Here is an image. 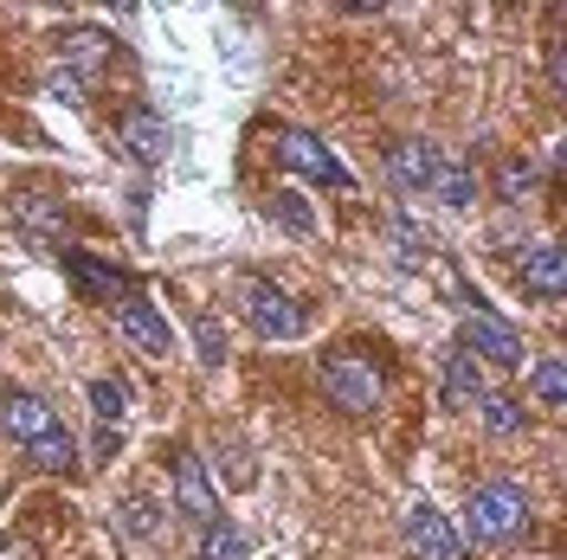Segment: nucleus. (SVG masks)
<instances>
[{
  "label": "nucleus",
  "instance_id": "1",
  "mask_svg": "<svg viewBox=\"0 0 567 560\" xmlns=\"http://www.w3.org/2000/svg\"><path fill=\"white\" fill-rule=\"evenodd\" d=\"M471 535L491 541V548H516L529 535V502H523V490L509 477H491L484 490L471 496Z\"/></svg>",
  "mask_w": 567,
  "mask_h": 560
},
{
  "label": "nucleus",
  "instance_id": "2",
  "mask_svg": "<svg viewBox=\"0 0 567 560\" xmlns=\"http://www.w3.org/2000/svg\"><path fill=\"white\" fill-rule=\"evenodd\" d=\"M322 393L342 406V413H354V419H368V413H381V367L374 361H361V354H329L322 361Z\"/></svg>",
  "mask_w": 567,
  "mask_h": 560
},
{
  "label": "nucleus",
  "instance_id": "3",
  "mask_svg": "<svg viewBox=\"0 0 567 560\" xmlns=\"http://www.w3.org/2000/svg\"><path fill=\"white\" fill-rule=\"evenodd\" d=\"M278 168L284 175H297V180H310V187H336V194H349L354 175L322 148L310 129H278Z\"/></svg>",
  "mask_w": 567,
  "mask_h": 560
},
{
  "label": "nucleus",
  "instance_id": "4",
  "mask_svg": "<svg viewBox=\"0 0 567 560\" xmlns=\"http://www.w3.org/2000/svg\"><path fill=\"white\" fill-rule=\"evenodd\" d=\"M110 322L123 329V342L136 354H148V361H168L175 354V329H168V315L155 310L142 290H123L116 303H110Z\"/></svg>",
  "mask_w": 567,
  "mask_h": 560
},
{
  "label": "nucleus",
  "instance_id": "5",
  "mask_svg": "<svg viewBox=\"0 0 567 560\" xmlns=\"http://www.w3.org/2000/svg\"><path fill=\"white\" fill-rule=\"evenodd\" d=\"M471 361H491V367H516L523 361V335L509 329V315H496L491 303H464V342Z\"/></svg>",
  "mask_w": 567,
  "mask_h": 560
},
{
  "label": "nucleus",
  "instance_id": "6",
  "mask_svg": "<svg viewBox=\"0 0 567 560\" xmlns=\"http://www.w3.org/2000/svg\"><path fill=\"white\" fill-rule=\"evenodd\" d=\"M246 315H251V329H258L265 342H297V335H303V322H310L303 303H297V297H284L271 278H258L246 290Z\"/></svg>",
  "mask_w": 567,
  "mask_h": 560
},
{
  "label": "nucleus",
  "instance_id": "7",
  "mask_svg": "<svg viewBox=\"0 0 567 560\" xmlns=\"http://www.w3.org/2000/svg\"><path fill=\"white\" fill-rule=\"evenodd\" d=\"M168 470H175V502H181V516H187V522H200V528L219 522V490H213L219 477L200 464V452H187V445H181Z\"/></svg>",
  "mask_w": 567,
  "mask_h": 560
},
{
  "label": "nucleus",
  "instance_id": "8",
  "mask_svg": "<svg viewBox=\"0 0 567 560\" xmlns=\"http://www.w3.org/2000/svg\"><path fill=\"white\" fill-rule=\"evenodd\" d=\"M110 59H116V45H110V33H97V27H65V33H59V71H71L84 91H91L97 77H110Z\"/></svg>",
  "mask_w": 567,
  "mask_h": 560
},
{
  "label": "nucleus",
  "instance_id": "9",
  "mask_svg": "<svg viewBox=\"0 0 567 560\" xmlns=\"http://www.w3.org/2000/svg\"><path fill=\"white\" fill-rule=\"evenodd\" d=\"M116 142L136 155L142 168H162V162H168V148H175L168 123H162V110H148V104H130V110H123V123H116Z\"/></svg>",
  "mask_w": 567,
  "mask_h": 560
},
{
  "label": "nucleus",
  "instance_id": "10",
  "mask_svg": "<svg viewBox=\"0 0 567 560\" xmlns=\"http://www.w3.org/2000/svg\"><path fill=\"white\" fill-rule=\"evenodd\" d=\"M52 425H65V419L52 413V400H39V393H27V386L0 400V432H7V438H13L20 452H27V445H39V438H45Z\"/></svg>",
  "mask_w": 567,
  "mask_h": 560
},
{
  "label": "nucleus",
  "instance_id": "11",
  "mask_svg": "<svg viewBox=\"0 0 567 560\" xmlns=\"http://www.w3.org/2000/svg\"><path fill=\"white\" fill-rule=\"evenodd\" d=\"M439 162H445V155H439L432 142H420V136L388 142V175H393V187H406V194H432Z\"/></svg>",
  "mask_w": 567,
  "mask_h": 560
},
{
  "label": "nucleus",
  "instance_id": "12",
  "mask_svg": "<svg viewBox=\"0 0 567 560\" xmlns=\"http://www.w3.org/2000/svg\"><path fill=\"white\" fill-rule=\"evenodd\" d=\"M406 548H413V560H464V535L439 509H413L406 516Z\"/></svg>",
  "mask_w": 567,
  "mask_h": 560
},
{
  "label": "nucleus",
  "instance_id": "13",
  "mask_svg": "<svg viewBox=\"0 0 567 560\" xmlns=\"http://www.w3.org/2000/svg\"><path fill=\"white\" fill-rule=\"evenodd\" d=\"M65 258V271H71V290L78 297H91V303H116L123 290H130V278L116 271V265H104V258H91V251H59Z\"/></svg>",
  "mask_w": 567,
  "mask_h": 560
},
{
  "label": "nucleus",
  "instance_id": "14",
  "mask_svg": "<svg viewBox=\"0 0 567 560\" xmlns=\"http://www.w3.org/2000/svg\"><path fill=\"white\" fill-rule=\"evenodd\" d=\"M7 219H13L33 246L59 251V239H65V212L52 207V200H39V194H13V200H7Z\"/></svg>",
  "mask_w": 567,
  "mask_h": 560
},
{
  "label": "nucleus",
  "instance_id": "15",
  "mask_svg": "<svg viewBox=\"0 0 567 560\" xmlns=\"http://www.w3.org/2000/svg\"><path fill=\"white\" fill-rule=\"evenodd\" d=\"M523 283H529L535 297H561L567 290V265H561V246H529L523 251Z\"/></svg>",
  "mask_w": 567,
  "mask_h": 560
},
{
  "label": "nucleus",
  "instance_id": "16",
  "mask_svg": "<svg viewBox=\"0 0 567 560\" xmlns=\"http://www.w3.org/2000/svg\"><path fill=\"white\" fill-rule=\"evenodd\" d=\"M471 406H477V419H484V432H491V438H516V432L529 425V419H523V406H516L509 393H496V386H484Z\"/></svg>",
  "mask_w": 567,
  "mask_h": 560
},
{
  "label": "nucleus",
  "instance_id": "17",
  "mask_svg": "<svg viewBox=\"0 0 567 560\" xmlns=\"http://www.w3.org/2000/svg\"><path fill=\"white\" fill-rule=\"evenodd\" d=\"M27 457H33V470H45V477H71L78 470V445H71L65 425H52L39 445H27Z\"/></svg>",
  "mask_w": 567,
  "mask_h": 560
},
{
  "label": "nucleus",
  "instance_id": "18",
  "mask_svg": "<svg viewBox=\"0 0 567 560\" xmlns=\"http://www.w3.org/2000/svg\"><path fill=\"white\" fill-rule=\"evenodd\" d=\"M265 212L278 219L284 232H297V239H303V232H317V226H322V219H317V207H310L303 194H290V187H278V194H265Z\"/></svg>",
  "mask_w": 567,
  "mask_h": 560
},
{
  "label": "nucleus",
  "instance_id": "19",
  "mask_svg": "<svg viewBox=\"0 0 567 560\" xmlns=\"http://www.w3.org/2000/svg\"><path fill=\"white\" fill-rule=\"evenodd\" d=\"M477 393H484V374H477V361H471L464 349H452V354H445V400H452V406H471Z\"/></svg>",
  "mask_w": 567,
  "mask_h": 560
},
{
  "label": "nucleus",
  "instance_id": "20",
  "mask_svg": "<svg viewBox=\"0 0 567 560\" xmlns=\"http://www.w3.org/2000/svg\"><path fill=\"white\" fill-rule=\"evenodd\" d=\"M116 522L130 528L136 541H155V535H162V509H155V502L136 490V496H123V502H116Z\"/></svg>",
  "mask_w": 567,
  "mask_h": 560
},
{
  "label": "nucleus",
  "instance_id": "21",
  "mask_svg": "<svg viewBox=\"0 0 567 560\" xmlns=\"http://www.w3.org/2000/svg\"><path fill=\"white\" fill-rule=\"evenodd\" d=\"M432 194H439L445 207H471V200H477V180H471V168H464V162H439Z\"/></svg>",
  "mask_w": 567,
  "mask_h": 560
},
{
  "label": "nucleus",
  "instance_id": "22",
  "mask_svg": "<svg viewBox=\"0 0 567 560\" xmlns=\"http://www.w3.org/2000/svg\"><path fill=\"white\" fill-rule=\"evenodd\" d=\"M123 406H130L123 381H116V374H97V381H91V413H97L104 425H116V419H123Z\"/></svg>",
  "mask_w": 567,
  "mask_h": 560
},
{
  "label": "nucleus",
  "instance_id": "23",
  "mask_svg": "<svg viewBox=\"0 0 567 560\" xmlns=\"http://www.w3.org/2000/svg\"><path fill=\"white\" fill-rule=\"evenodd\" d=\"M200 560H246V535L233 522H207V541H200Z\"/></svg>",
  "mask_w": 567,
  "mask_h": 560
},
{
  "label": "nucleus",
  "instance_id": "24",
  "mask_svg": "<svg viewBox=\"0 0 567 560\" xmlns=\"http://www.w3.org/2000/svg\"><path fill=\"white\" fill-rule=\"evenodd\" d=\"M535 187H542V175H535L529 162H503V175H496V194H503L509 207H523Z\"/></svg>",
  "mask_w": 567,
  "mask_h": 560
},
{
  "label": "nucleus",
  "instance_id": "25",
  "mask_svg": "<svg viewBox=\"0 0 567 560\" xmlns=\"http://www.w3.org/2000/svg\"><path fill=\"white\" fill-rule=\"evenodd\" d=\"M535 400H542V406H561V400H567V367H561V354L535 361Z\"/></svg>",
  "mask_w": 567,
  "mask_h": 560
},
{
  "label": "nucleus",
  "instance_id": "26",
  "mask_svg": "<svg viewBox=\"0 0 567 560\" xmlns=\"http://www.w3.org/2000/svg\"><path fill=\"white\" fill-rule=\"evenodd\" d=\"M226 484H233V490H251V452L246 445H226Z\"/></svg>",
  "mask_w": 567,
  "mask_h": 560
},
{
  "label": "nucleus",
  "instance_id": "27",
  "mask_svg": "<svg viewBox=\"0 0 567 560\" xmlns=\"http://www.w3.org/2000/svg\"><path fill=\"white\" fill-rule=\"evenodd\" d=\"M194 329H200V361H213V367H219V361H226V335H219V322H213V315H200Z\"/></svg>",
  "mask_w": 567,
  "mask_h": 560
},
{
  "label": "nucleus",
  "instance_id": "28",
  "mask_svg": "<svg viewBox=\"0 0 567 560\" xmlns=\"http://www.w3.org/2000/svg\"><path fill=\"white\" fill-rule=\"evenodd\" d=\"M45 84H52V97H65V104H84V97H91V91H84L71 71H59V65H52V77H45Z\"/></svg>",
  "mask_w": 567,
  "mask_h": 560
},
{
  "label": "nucleus",
  "instance_id": "29",
  "mask_svg": "<svg viewBox=\"0 0 567 560\" xmlns=\"http://www.w3.org/2000/svg\"><path fill=\"white\" fill-rule=\"evenodd\" d=\"M123 452V432L116 425H97V457H116Z\"/></svg>",
  "mask_w": 567,
  "mask_h": 560
},
{
  "label": "nucleus",
  "instance_id": "30",
  "mask_svg": "<svg viewBox=\"0 0 567 560\" xmlns=\"http://www.w3.org/2000/svg\"><path fill=\"white\" fill-rule=\"evenodd\" d=\"M0 560H33V548H27V541H13V548H7Z\"/></svg>",
  "mask_w": 567,
  "mask_h": 560
}]
</instances>
